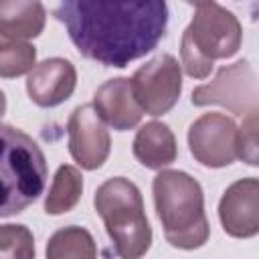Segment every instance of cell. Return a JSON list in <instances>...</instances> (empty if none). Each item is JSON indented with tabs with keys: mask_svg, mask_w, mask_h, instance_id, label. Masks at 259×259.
<instances>
[{
	"mask_svg": "<svg viewBox=\"0 0 259 259\" xmlns=\"http://www.w3.org/2000/svg\"><path fill=\"white\" fill-rule=\"evenodd\" d=\"M53 14L85 59L117 69L152 53L168 26L164 0H65Z\"/></svg>",
	"mask_w": 259,
	"mask_h": 259,
	"instance_id": "6da1fadb",
	"label": "cell"
},
{
	"mask_svg": "<svg viewBox=\"0 0 259 259\" xmlns=\"http://www.w3.org/2000/svg\"><path fill=\"white\" fill-rule=\"evenodd\" d=\"M152 194L166 241L172 247L192 251L208 241L204 194L196 178L182 170H162L152 180Z\"/></svg>",
	"mask_w": 259,
	"mask_h": 259,
	"instance_id": "7a4b0ae2",
	"label": "cell"
},
{
	"mask_svg": "<svg viewBox=\"0 0 259 259\" xmlns=\"http://www.w3.org/2000/svg\"><path fill=\"white\" fill-rule=\"evenodd\" d=\"M49 178L40 146L22 130L0 123V217H12L30 206Z\"/></svg>",
	"mask_w": 259,
	"mask_h": 259,
	"instance_id": "3957f363",
	"label": "cell"
},
{
	"mask_svg": "<svg viewBox=\"0 0 259 259\" xmlns=\"http://www.w3.org/2000/svg\"><path fill=\"white\" fill-rule=\"evenodd\" d=\"M239 18L217 2H196L194 16L180 40V59L188 77L204 79L217 59H229L241 49Z\"/></svg>",
	"mask_w": 259,
	"mask_h": 259,
	"instance_id": "277c9868",
	"label": "cell"
},
{
	"mask_svg": "<svg viewBox=\"0 0 259 259\" xmlns=\"http://www.w3.org/2000/svg\"><path fill=\"white\" fill-rule=\"evenodd\" d=\"M93 206L103 219L105 231L119 259H142L152 245V227L148 223L140 188L115 176L105 180L93 196Z\"/></svg>",
	"mask_w": 259,
	"mask_h": 259,
	"instance_id": "5b68a950",
	"label": "cell"
},
{
	"mask_svg": "<svg viewBox=\"0 0 259 259\" xmlns=\"http://www.w3.org/2000/svg\"><path fill=\"white\" fill-rule=\"evenodd\" d=\"M132 81L134 99L140 105L142 113L148 115H164L168 113L182 93V71L178 61L164 53L150 59L142 65Z\"/></svg>",
	"mask_w": 259,
	"mask_h": 259,
	"instance_id": "8992f818",
	"label": "cell"
},
{
	"mask_svg": "<svg viewBox=\"0 0 259 259\" xmlns=\"http://www.w3.org/2000/svg\"><path fill=\"white\" fill-rule=\"evenodd\" d=\"M192 105H223L231 113L243 117L257 111V79L251 63L241 59L221 67L210 83L198 85L192 91Z\"/></svg>",
	"mask_w": 259,
	"mask_h": 259,
	"instance_id": "52a82bcc",
	"label": "cell"
},
{
	"mask_svg": "<svg viewBox=\"0 0 259 259\" xmlns=\"http://www.w3.org/2000/svg\"><path fill=\"white\" fill-rule=\"evenodd\" d=\"M237 123L225 113H204L188 127V148L206 168H225L237 158Z\"/></svg>",
	"mask_w": 259,
	"mask_h": 259,
	"instance_id": "ba28073f",
	"label": "cell"
},
{
	"mask_svg": "<svg viewBox=\"0 0 259 259\" xmlns=\"http://www.w3.org/2000/svg\"><path fill=\"white\" fill-rule=\"evenodd\" d=\"M69 152L83 170H97L105 164L111 150V138L93 105H79L67 121Z\"/></svg>",
	"mask_w": 259,
	"mask_h": 259,
	"instance_id": "9c48e42d",
	"label": "cell"
},
{
	"mask_svg": "<svg viewBox=\"0 0 259 259\" xmlns=\"http://www.w3.org/2000/svg\"><path fill=\"white\" fill-rule=\"evenodd\" d=\"M219 219L223 231L235 239H251L259 233V182L241 178L221 196Z\"/></svg>",
	"mask_w": 259,
	"mask_h": 259,
	"instance_id": "30bf717a",
	"label": "cell"
},
{
	"mask_svg": "<svg viewBox=\"0 0 259 259\" xmlns=\"http://www.w3.org/2000/svg\"><path fill=\"white\" fill-rule=\"evenodd\" d=\"M77 87V69L71 61L51 57L38 63L26 79V93L38 107H57Z\"/></svg>",
	"mask_w": 259,
	"mask_h": 259,
	"instance_id": "8fae6325",
	"label": "cell"
},
{
	"mask_svg": "<svg viewBox=\"0 0 259 259\" xmlns=\"http://www.w3.org/2000/svg\"><path fill=\"white\" fill-rule=\"evenodd\" d=\"M93 109L97 115L117 132H127L142 121V109L134 99L130 77H115L105 81L93 95Z\"/></svg>",
	"mask_w": 259,
	"mask_h": 259,
	"instance_id": "7c38bea8",
	"label": "cell"
},
{
	"mask_svg": "<svg viewBox=\"0 0 259 259\" xmlns=\"http://www.w3.org/2000/svg\"><path fill=\"white\" fill-rule=\"evenodd\" d=\"M132 150L136 160L150 170H162L170 166L178 156L176 138L172 130L162 121L144 123L134 138Z\"/></svg>",
	"mask_w": 259,
	"mask_h": 259,
	"instance_id": "4fadbf2b",
	"label": "cell"
},
{
	"mask_svg": "<svg viewBox=\"0 0 259 259\" xmlns=\"http://www.w3.org/2000/svg\"><path fill=\"white\" fill-rule=\"evenodd\" d=\"M45 22L47 10L42 2L0 0V38L26 42L42 32Z\"/></svg>",
	"mask_w": 259,
	"mask_h": 259,
	"instance_id": "5bb4252c",
	"label": "cell"
},
{
	"mask_svg": "<svg viewBox=\"0 0 259 259\" xmlns=\"http://www.w3.org/2000/svg\"><path fill=\"white\" fill-rule=\"evenodd\" d=\"M83 194V174L79 168L71 164L59 166L55 172V178L51 182L49 194L45 198V210L47 214H65L73 210V206L79 202Z\"/></svg>",
	"mask_w": 259,
	"mask_h": 259,
	"instance_id": "9a60e30c",
	"label": "cell"
},
{
	"mask_svg": "<svg viewBox=\"0 0 259 259\" xmlns=\"http://www.w3.org/2000/svg\"><path fill=\"white\" fill-rule=\"evenodd\" d=\"M47 259H97V245L87 229L77 225L63 227L51 235Z\"/></svg>",
	"mask_w": 259,
	"mask_h": 259,
	"instance_id": "2e32d148",
	"label": "cell"
},
{
	"mask_svg": "<svg viewBox=\"0 0 259 259\" xmlns=\"http://www.w3.org/2000/svg\"><path fill=\"white\" fill-rule=\"evenodd\" d=\"M36 67V49L30 42L0 38V77L12 79Z\"/></svg>",
	"mask_w": 259,
	"mask_h": 259,
	"instance_id": "e0dca14e",
	"label": "cell"
},
{
	"mask_svg": "<svg viewBox=\"0 0 259 259\" xmlns=\"http://www.w3.org/2000/svg\"><path fill=\"white\" fill-rule=\"evenodd\" d=\"M34 237L24 225H0V259H34Z\"/></svg>",
	"mask_w": 259,
	"mask_h": 259,
	"instance_id": "ac0fdd59",
	"label": "cell"
},
{
	"mask_svg": "<svg viewBox=\"0 0 259 259\" xmlns=\"http://www.w3.org/2000/svg\"><path fill=\"white\" fill-rule=\"evenodd\" d=\"M237 158L249 166H257V111L247 113L237 130Z\"/></svg>",
	"mask_w": 259,
	"mask_h": 259,
	"instance_id": "d6986e66",
	"label": "cell"
},
{
	"mask_svg": "<svg viewBox=\"0 0 259 259\" xmlns=\"http://www.w3.org/2000/svg\"><path fill=\"white\" fill-rule=\"evenodd\" d=\"M4 111H6V95H4V91L0 89V117L4 115Z\"/></svg>",
	"mask_w": 259,
	"mask_h": 259,
	"instance_id": "ffe728a7",
	"label": "cell"
}]
</instances>
